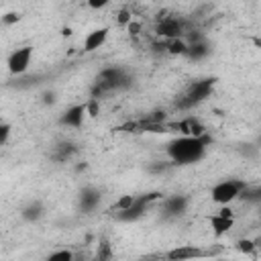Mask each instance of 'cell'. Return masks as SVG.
Wrapping results in <instances>:
<instances>
[{
    "label": "cell",
    "instance_id": "cell-1",
    "mask_svg": "<svg viewBox=\"0 0 261 261\" xmlns=\"http://www.w3.org/2000/svg\"><path fill=\"white\" fill-rule=\"evenodd\" d=\"M210 145L208 135H179L165 145V153L171 165H194L204 159L206 149Z\"/></svg>",
    "mask_w": 261,
    "mask_h": 261
},
{
    "label": "cell",
    "instance_id": "cell-2",
    "mask_svg": "<svg viewBox=\"0 0 261 261\" xmlns=\"http://www.w3.org/2000/svg\"><path fill=\"white\" fill-rule=\"evenodd\" d=\"M133 84V75H128L126 69L122 67H106L98 73L94 86H92V98H102L106 94L126 90Z\"/></svg>",
    "mask_w": 261,
    "mask_h": 261
},
{
    "label": "cell",
    "instance_id": "cell-3",
    "mask_svg": "<svg viewBox=\"0 0 261 261\" xmlns=\"http://www.w3.org/2000/svg\"><path fill=\"white\" fill-rule=\"evenodd\" d=\"M214 77H202V80H194L188 90L175 100V108L177 110H192L198 104H202L214 90Z\"/></svg>",
    "mask_w": 261,
    "mask_h": 261
},
{
    "label": "cell",
    "instance_id": "cell-4",
    "mask_svg": "<svg viewBox=\"0 0 261 261\" xmlns=\"http://www.w3.org/2000/svg\"><path fill=\"white\" fill-rule=\"evenodd\" d=\"M161 198H163L161 192H147V194L135 196V200H133V204H130L128 208L116 212V220H118V222H135V220H139V218L147 212V208H149L153 202H159Z\"/></svg>",
    "mask_w": 261,
    "mask_h": 261
},
{
    "label": "cell",
    "instance_id": "cell-5",
    "mask_svg": "<svg viewBox=\"0 0 261 261\" xmlns=\"http://www.w3.org/2000/svg\"><path fill=\"white\" fill-rule=\"evenodd\" d=\"M247 184L243 179H237V177H228V179H222L218 181L212 190H210V198L212 202H216L218 206H228L230 202L239 200V194L243 192Z\"/></svg>",
    "mask_w": 261,
    "mask_h": 261
},
{
    "label": "cell",
    "instance_id": "cell-6",
    "mask_svg": "<svg viewBox=\"0 0 261 261\" xmlns=\"http://www.w3.org/2000/svg\"><path fill=\"white\" fill-rule=\"evenodd\" d=\"M31 59H33V47L31 45H24V47H18L14 49L8 59H6V67L12 75H22L27 73L29 65H31Z\"/></svg>",
    "mask_w": 261,
    "mask_h": 261
},
{
    "label": "cell",
    "instance_id": "cell-7",
    "mask_svg": "<svg viewBox=\"0 0 261 261\" xmlns=\"http://www.w3.org/2000/svg\"><path fill=\"white\" fill-rule=\"evenodd\" d=\"M188 33V27H186V20L179 18V16H163L157 24V35L163 37L165 41L167 39H177V37H184Z\"/></svg>",
    "mask_w": 261,
    "mask_h": 261
},
{
    "label": "cell",
    "instance_id": "cell-8",
    "mask_svg": "<svg viewBox=\"0 0 261 261\" xmlns=\"http://www.w3.org/2000/svg\"><path fill=\"white\" fill-rule=\"evenodd\" d=\"M186 43H188L186 57L192 59V61H202V59H206V57L212 53V45H210L208 39L202 37V35H188Z\"/></svg>",
    "mask_w": 261,
    "mask_h": 261
},
{
    "label": "cell",
    "instance_id": "cell-9",
    "mask_svg": "<svg viewBox=\"0 0 261 261\" xmlns=\"http://www.w3.org/2000/svg\"><path fill=\"white\" fill-rule=\"evenodd\" d=\"M188 196L184 194H173V196H167V198H161V212L163 216L167 218H177L181 216L186 210H188Z\"/></svg>",
    "mask_w": 261,
    "mask_h": 261
},
{
    "label": "cell",
    "instance_id": "cell-10",
    "mask_svg": "<svg viewBox=\"0 0 261 261\" xmlns=\"http://www.w3.org/2000/svg\"><path fill=\"white\" fill-rule=\"evenodd\" d=\"M86 102L84 104H73L69 106L61 116H59V124L61 126H69V128H80L86 120Z\"/></svg>",
    "mask_w": 261,
    "mask_h": 261
},
{
    "label": "cell",
    "instance_id": "cell-11",
    "mask_svg": "<svg viewBox=\"0 0 261 261\" xmlns=\"http://www.w3.org/2000/svg\"><path fill=\"white\" fill-rule=\"evenodd\" d=\"M100 202H102V192H100V190L88 186V188H84V190L80 192L77 206H80V210H82L84 214H92V212L100 206Z\"/></svg>",
    "mask_w": 261,
    "mask_h": 261
},
{
    "label": "cell",
    "instance_id": "cell-12",
    "mask_svg": "<svg viewBox=\"0 0 261 261\" xmlns=\"http://www.w3.org/2000/svg\"><path fill=\"white\" fill-rule=\"evenodd\" d=\"M108 33H110V29H108V27H100V29L90 31V33L86 35V39H84V49H82V51H86V53L98 51V49L106 43Z\"/></svg>",
    "mask_w": 261,
    "mask_h": 261
},
{
    "label": "cell",
    "instance_id": "cell-13",
    "mask_svg": "<svg viewBox=\"0 0 261 261\" xmlns=\"http://www.w3.org/2000/svg\"><path fill=\"white\" fill-rule=\"evenodd\" d=\"M210 224L214 228V234H218V237L224 234V232H228L232 228V214H230V210L226 206H222L220 212L210 218Z\"/></svg>",
    "mask_w": 261,
    "mask_h": 261
},
{
    "label": "cell",
    "instance_id": "cell-14",
    "mask_svg": "<svg viewBox=\"0 0 261 261\" xmlns=\"http://www.w3.org/2000/svg\"><path fill=\"white\" fill-rule=\"evenodd\" d=\"M206 255L204 251H200L198 247H192V245H181V247H175L171 249L165 257L171 259V261H184V259H194V257H202Z\"/></svg>",
    "mask_w": 261,
    "mask_h": 261
},
{
    "label": "cell",
    "instance_id": "cell-15",
    "mask_svg": "<svg viewBox=\"0 0 261 261\" xmlns=\"http://www.w3.org/2000/svg\"><path fill=\"white\" fill-rule=\"evenodd\" d=\"M20 216H22L27 222H37V220H41V218L45 216V206H43V202H41V200L29 202V204L20 210Z\"/></svg>",
    "mask_w": 261,
    "mask_h": 261
},
{
    "label": "cell",
    "instance_id": "cell-16",
    "mask_svg": "<svg viewBox=\"0 0 261 261\" xmlns=\"http://www.w3.org/2000/svg\"><path fill=\"white\" fill-rule=\"evenodd\" d=\"M75 153H77V147H75V143H71V141H59V143L55 145V151H53V159H55L57 163H63V161L71 159Z\"/></svg>",
    "mask_w": 261,
    "mask_h": 261
},
{
    "label": "cell",
    "instance_id": "cell-17",
    "mask_svg": "<svg viewBox=\"0 0 261 261\" xmlns=\"http://www.w3.org/2000/svg\"><path fill=\"white\" fill-rule=\"evenodd\" d=\"M186 49H188V43H186L184 37L167 39V41H165V51L171 53V55H186Z\"/></svg>",
    "mask_w": 261,
    "mask_h": 261
},
{
    "label": "cell",
    "instance_id": "cell-18",
    "mask_svg": "<svg viewBox=\"0 0 261 261\" xmlns=\"http://www.w3.org/2000/svg\"><path fill=\"white\" fill-rule=\"evenodd\" d=\"M239 198H243V200L249 202V204H259V202H261V188L247 184V186L243 188V192L239 194Z\"/></svg>",
    "mask_w": 261,
    "mask_h": 261
},
{
    "label": "cell",
    "instance_id": "cell-19",
    "mask_svg": "<svg viewBox=\"0 0 261 261\" xmlns=\"http://www.w3.org/2000/svg\"><path fill=\"white\" fill-rule=\"evenodd\" d=\"M257 241H251V239H241L239 243H237V249L241 251V253H245V255H253L255 251H257Z\"/></svg>",
    "mask_w": 261,
    "mask_h": 261
},
{
    "label": "cell",
    "instance_id": "cell-20",
    "mask_svg": "<svg viewBox=\"0 0 261 261\" xmlns=\"http://www.w3.org/2000/svg\"><path fill=\"white\" fill-rule=\"evenodd\" d=\"M49 261H71L73 259V253L67 251V249H59V251H53L47 255Z\"/></svg>",
    "mask_w": 261,
    "mask_h": 261
},
{
    "label": "cell",
    "instance_id": "cell-21",
    "mask_svg": "<svg viewBox=\"0 0 261 261\" xmlns=\"http://www.w3.org/2000/svg\"><path fill=\"white\" fill-rule=\"evenodd\" d=\"M86 114L88 116H98L100 114V98H90L86 102Z\"/></svg>",
    "mask_w": 261,
    "mask_h": 261
},
{
    "label": "cell",
    "instance_id": "cell-22",
    "mask_svg": "<svg viewBox=\"0 0 261 261\" xmlns=\"http://www.w3.org/2000/svg\"><path fill=\"white\" fill-rule=\"evenodd\" d=\"M133 200H135V196H130V194H122V196L114 202V206H112V208H114L116 212H118V210H124V208H128V206L133 204Z\"/></svg>",
    "mask_w": 261,
    "mask_h": 261
},
{
    "label": "cell",
    "instance_id": "cell-23",
    "mask_svg": "<svg viewBox=\"0 0 261 261\" xmlns=\"http://www.w3.org/2000/svg\"><path fill=\"white\" fill-rule=\"evenodd\" d=\"M10 133H12V126L8 122H0V147H4L8 143Z\"/></svg>",
    "mask_w": 261,
    "mask_h": 261
},
{
    "label": "cell",
    "instance_id": "cell-24",
    "mask_svg": "<svg viewBox=\"0 0 261 261\" xmlns=\"http://www.w3.org/2000/svg\"><path fill=\"white\" fill-rule=\"evenodd\" d=\"M20 12H6L0 20H2V24H6V27H10V24H16V22H20Z\"/></svg>",
    "mask_w": 261,
    "mask_h": 261
},
{
    "label": "cell",
    "instance_id": "cell-25",
    "mask_svg": "<svg viewBox=\"0 0 261 261\" xmlns=\"http://www.w3.org/2000/svg\"><path fill=\"white\" fill-rule=\"evenodd\" d=\"M96 257H98V259H110V257H112V253H110V245H108L106 241H102L100 251L96 253Z\"/></svg>",
    "mask_w": 261,
    "mask_h": 261
},
{
    "label": "cell",
    "instance_id": "cell-26",
    "mask_svg": "<svg viewBox=\"0 0 261 261\" xmlns=\"http://www.w3.org/2000/svg\"><path fill=\"white\" fill-rule=\"evenodd\" d=\"M86 2H88V6H90V8L100 10V8H104V6H106L110 0H86Z\"/></svg>",
    "mask_w": 261,
    "mask_h": 261
},
{
    "label": "cell",
    "instance_id": "cell-27",
    "mask_svg": "<svg viewBox=\"0 0 261 261\" xmlns=\"http://www.w3.org/2000/svg\"><path fill=\"white\" fill-rule=\"evenodd\" d=\"M118 22L120 24H128L130 22V12L128 10H120L118 12Z\"/></svg>",
    "mask_w": 261,
    "mask_h": 261
},
{
    "label": "cell",
    "instance_id": "cell-28",
    "mask_svg": "<svg viewBox=\"0 0 261 261\" xmlns=\"http://www.w3.org/2000/svg\"><path fill=\"white\" fill-rule=\"evenodd\" d=\"M126 29H128V33H130V35H139V31H141V24H139V22H135V20L130 18V22L126 24Z\"/></svg>",
    "mask_w": 261,
    "mask_h": 261
},
{
    "label": "cell",
    "instance_id": "cell-29",
    "mask_svg": "<svg viewBox=\"0 0 261 261\" xmlns=\"http://www.w3.org/2000/svg\"><path fill=\"white\" fill-rule=\"evenodd\" d=\"M43 104H55V92H45L43 94Z\"/></svg>",
    "mask_w": 261,
    "mask_h": 261
},
{
    "label": "cell",
    "instance_id": "cell-30",
    "mask_svg": "<svg viewBox=\"0 0 261 261\" xmlns=\"http://www.w3.org/2000/svg\"><path fill=\"white\" fill-rule=\"evenodd\" d=\"M61 35H63V37H69V35H71V29H63Z\"/></svg>",
    "mask_w": 261,
    "mask_h": 261
}]
</instances>
